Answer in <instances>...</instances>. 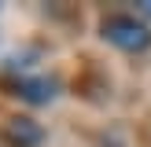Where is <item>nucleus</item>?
Segmentation results:
<instances>
[{"mask_svg":"<svg viewBox=\"0 0 151 147\" xmlns=\"http://www.w3.org/2000/svg\"><path fill=\"white\" fill-rule=\"evenodd\" d=\"M4 140L11 147H37L44 140V129L37 121H29V118H11V121L4 125Z\"/></svg>","mask_w":151,"mask_h":147,"instance_id":"nucleus-2","label":"nucleus"},{"mask_svg":"<svg viewBox=\"0 0 151 147\" xmlns=\"http://www.w3.org/2000/svg\"><path fill=\"white\" fill-rule=\"evenodd\" d=\"M19 92H22V99H29V103H48L52 96H55V81L52 77H29V81L19 85Z\"/></svg>","mask_w":151,"mask_h":147,"instance_id":"nucleus-3","label":"nucleus"},{"mask_svg":"<svg viewBox=\"0 0 151 147\" xmlns=\"http://www.w3.org/2000/svg\"><path fill=\"white\" fill-rule=\"evenodd\" d=\"M144 15H147V19H151V0H147V4H144Z\"/></svg>","mask_w":151,"mask_h":147,"instance_id":"nucleus-4","label":"nucleus"},{"mask_svg":"<svg viewBox=\"0 0 151 147\" xmlns=\"http://www.w3.org/2000/svg\"><path fill=\"white\" fill-rule=\"evenodd\" d=\"M103 37H107L111 44H118V48H125V51H144L151 44V33L140 26L137 19H129V15L107 19V22H103Z\"/></svg>","mask_w":151,"mask_h":147,"instance_id":"nucleus-1","label":"nucleus"}]
</instances>
